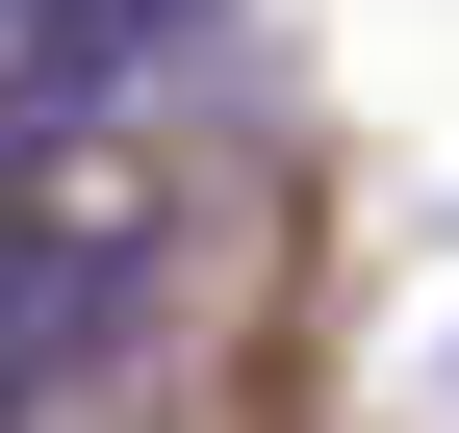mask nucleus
Here are the masks:
<instances>
[{
    "label": "nucleus",
    "instance_id": "obj_1",
    "mask_svg": "<svg viewBox=\"0 0 459 433\" xmlns=\"http://www.w3.org/2000/svg\"><path fill=\"white\" fill-rule=\"evenodd\" d=\"M102 306H128V204H0V433L102 357Z\"/></svg>",
    "mask_w": 459,
    "mask_h": 433
},
{
    "label": "nucleus",
    "instance_id": "obj_2",
    "mask_svg": "<svg viewBox=\"0 0 459 433\" xmlns=\"http://www.w3.org/2000/svg\"><path fill=\"white\" fill-rule=\"evenodd\" d=\"M204 26H230V0H77V26H51L26 77H0V128H102V102H153Z\"/></svg>",
    "mask_w": 459,
    "mask_h": 433
}]
</instances>
